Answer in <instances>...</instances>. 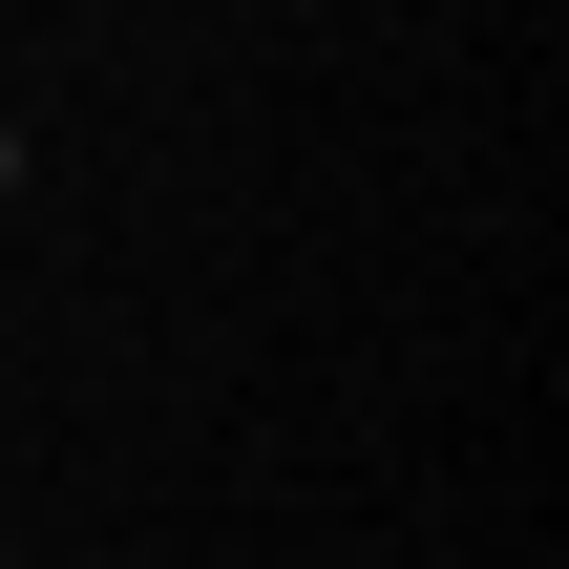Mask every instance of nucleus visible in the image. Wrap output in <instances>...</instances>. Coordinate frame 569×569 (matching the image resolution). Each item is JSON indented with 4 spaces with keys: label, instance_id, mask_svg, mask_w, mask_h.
Here are the masks:
<instances>
[{
    "label": "nucleus",
    "instance_id": "nucleus-1",
    "mask_svg": "<svg viewBox=\"0 0 569 569\" xmlns=\"http://www.w3.org/2000/svg\"><path fill=\"white\" fill-rule=\"evenodd\" d=\"M0 190H21V127H0Z\"/></svg>",
    "mask_w": 569,
    "mask_h": 569
}]
</instances>
